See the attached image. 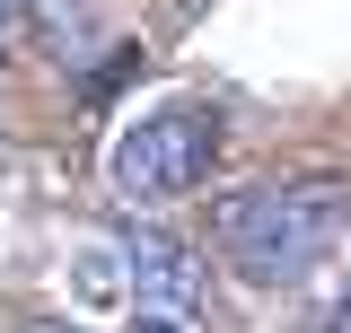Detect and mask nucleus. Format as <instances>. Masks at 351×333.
Here are the masks:
<instances>
[{"label":"nucleus","instance_id":"nucleus-1","mask_svg":"<svg viewBox=\"0 0 351 333\" xmlns=\"http://www.w3.org/2000/svg\"><path fill=\"white\" fill-rule=\"evenodd\" d=\"M334 228H343V184H325V175L316 184H255L219 210V237L255 281H299L334 246Z\"/></svg>","mask_w":351,"mask_h":333},{"label":"nucleus","instance_id":"nucleus-2","mask_svg":"<svg viewBox=\"0 0 351 333\" xmlns=\"http://www.w3.org/2000/svg\"><path fill=\"white\" fill-rule=\"evenodd\" d=\"M211 158H219V114L158 106L114 140V193L123 202H176V193H193L211 175Z\"/></svg>","mask_w":351,"mask_h":333},{"label":"nucleus","instance_id":"nucleus-3","mask_svg":"<svg viewBox=\"0 0 351 333\" xmlns=\"http://www.w3.org/2000/svg\"><path fill=\"white\" fill-rule=\"evenodd\" d=\"M132 290H141V307H193L202 298V263H193V246H176V237H132Z\"/></svg>","mask_w":351,"mask_h":333},{"label":"nucleus","instance_id":"nucleus-4","mask_svg":"<svg viewBox=\"0 0 351 333\" xmlns=\"http://www.w3.org/2000/svg\"><path fill=\"white\" fill-rule=\"evenodd\" d=\"M141 333H184V316L176 307H141Z\"/></svg>","mask_w":351,"mask_h":333},{"label":"nucleus","instance_id":"nucleus-5","mask_svg":"<svg viewBox=\"0 0 351 333\" xmlns=\"http://www.w3.org/2000/svg\"><path fill=\"white\" fill-rule=\"evenodd\" d=\"M334 333H351V298H343V307H334Z\"/></svg>","mask_w":351,"mask_h":333},{"label":"nucleus","instance_id":"nucleus-6","mask_svg":"<svg viewBox=\"0 0 351 333\" xmlns=\"http://www.w3.org/2000/svg\"><path fill=\"white\" fill-rule=\"evenodd\" d=\"M18 9H27V0H0V18H18Z\"/></svg>","mask_w":351,"mask_h":333},{"label":"nucleus","instance_id":"nucleus-7","mask_svg":"<svg viewBox=\"0 0 351 333\" xmlns=\"http://www.w3.org/2000/svg\"><path fill=\"white\" fill-rule=\"evenodd\" d=\"M9 27H18V18H0V44H9Z\"/></svg>","mask_w":351,"mask_h":333},{"label":"nucleus","instance_id":"nucleus-8","mask_svg":"<svg viewBox=\"0 0 351 333\" xmlns=\"http://www.w3.org/2000/svg\"><path fill=\"white\" fill-rule=\"evenodd\" d=\"M27 333H62V325H27Z\"/></svg>","mask_w":351,"mask_h":333}]
</instances>
